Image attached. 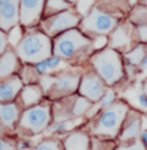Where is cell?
<instances>
[{
	"instance_id": "6da1fadb",
	"label": "cell",
	"mask_w": 147,
	"mask_h": 150,
	"mask_svg": "<svg viewBox=\"0 0 147 150\" xmlns=\"http://www.w3.org/2000/svg\"><path fill=\"white\" fill-rule=\"evenodd\" d=\"M17 54L26 63H39L52 55V45L48 35L33 33L22 38L17 45Z\"/></svg>"
},
{
	"instance_id": "7a4b0ae2",
	"label": "cell",
	"mask_w": 147,
	"mask_h": 150,
	"mask_svg": "<svg viewBox=\"0 0 147 150\" xmlns=\"http://www.w3.org/2000/svg\"><path fill=\"white\" fill-rule=\"evenodd\" d=\"M91 62L102 80L108 85L119 82L122 77V63L120 55L113 48H107L96 52L91 57Z\"/></svg>"
},
{
	"instance_id": "3957f363",
	"label": "cell",
	"mask_w": 147,
	"mask_h": 150,
	"mask_svg": "<svg viewBox=\"0 0 147 150\" xmlns=\"http://www.w3.org/2000/svg\"><path fill=\"white\" fill-rule=\"evenodd\" d=\"M128 115V106L122 102L113 103L107 107L104 112L98 119L96 125L94 127V133L102 136L115 137L119 133L121 124Z\"/></svg>"
},
{
	"instance_id": "277c9868",
	"label": "cell",
	"mask_w": 147,
	"mask_h": 150,
	"mask_svg": "<svg viewBox=\"0 0 147 150\" xmlns=\"http://www.w3.org/2000/svg\"><path fill=\"white\" fill-rule=\"evenodd\" d=\"M89 45H90V41L85 35H82L81 31L72 29V30L64 31L61 35L56 38L53 52L61 59H70L78 51H81V48L87 47Z\"/></svg>"
},
{
	"instance_id": "5b68a950",
	"label": "cell",
	"mask_w": 147,
	"mask_h": 150,
	"mask_svg": "<svg viewBox=\"0 0 147 150\" xmlns=\"http://www.w3.org/2000/svg\"><path fill=\"white\" fill-rule=\"evenodd\" d=\"M82 30L87 33H96V34H108L117 26V18L112 14H109L100 8H94L90 11L83 20L81 21Z\"/></svg>"
},
{
	"instance_id": "8992f818",
	"label": "cell",
	"mask_w": 147,
	"mask_h": 150,
	"mask_svg": "<svg viewBox=\"0 0 147 150\" xmlns=\"http://www.w3.org/2000/svg\"><path fill=\"white\" fill-rule=\"evenodd\" d=\"M50 107L48 106H35L26 110L22 114L20 125L30 131L31 133H40L50 124Z\"/></svg>"
},
{
	"instance_id": "52a82bcc",
	"label": "cell",
	"mask_w": 147,
	"mask_h": 150,
	"mask_svg": "<svg viewBox=\"0 0 147 150\" xmlns=\"http://www.w3.org/2000/svg\"><path fill=\"white\" fill-rule=\"evenodd\" d=\"M79 24V16L70 9H65L57 14H53L44 21V29L48 35H56L64 33L69 29L77 26Z\"/></svg>"
},
{
	"instance_id": "ba28073f",
	"label": "cell",
	"mask_w": 147,
	"mask_h": 150,
	"mask_svg": "<svg viewBox=\"0 0 147 150\" xmlns=\"http://www.w3.org/2000/svg\"><path fill=\"white\" fill-rule=\"evenodd\" d=\"M20 21V0H0V29L8 31Z\"/></svg>"
},
{
	"instance_id": "9c48e42d",
	"label": "cell",
	"mask_w": 147,
	"mask_h": 150,
	"mask_svg": "<svg viewBox=\"0 0 147 150\" xmlns=\"http://www.w3.org/2000/svg\"><path fill=\"white\" fill-rule=\"evenodd\" d=\"M46 0H20V21L25 26L39 21Z\"/></svg>"
},
{
	"instance_id": "30bf717a",
	"label": "cell",
	"mask_w": 147,
	"mask_h": 150,
	"mask_svg": "<svg viewBox=\"0 0 147 150\" xmlns=\"http://www.w3.org/2000/svg\"><path fill=\"white\" fill-rule=\"evenodd\" d=\"M79 93L82 97L87 98L89 100H99L102 96L106 93L104 83L102 79L95 74L90 73L82 77V81L79 85Z\"/></svg>"
},
{
	"instance_id": "8fae6325",
	"label": "cell",
	"mask_w": 147,
	"mask_h": 150,
	"mask_svg": "<svg viewBox=\"0 0 147 150\" xmlns=\"http://www.w3.org/2000/svg\"><path fill=\"white\" fill-rule=\"evenodd\" d=\"M79 83V76L73 73H65L55 79V81L48 91H51L52 97H64L72 94Z\"/></svg>"
},
{
	"instance_id": "7c38bea8",
	"label": "cell",
	"mask_w": 147,
	"mask_h": 150,
	"mask_svg": "<svg viewBox=\"0 0 147 150\" xmlns=\"http://www.w3.org/2000/svg\"><path fill=\"white\" fill-rule=\"evenodd\" d=\"M18 67V60L12 51H4L0 56V79L12 76Z\"/></svg>"
},
{
	"instance_id": "4fadbf2b",
	"label": "cell",
	"mask_w": 147,
	"mask_h": 150,
	"mask_svg": "<svg viewBox=\"0 0 147 150\" xmlns=\"http://www.w3.org/2000/svg\"><path fill=\"white\" fill-rule=\"evenodd\" d=\"M22 89V81L18 77L8 80L7 82L0 85V102H8L12 100Z\"/></svg>"
},
{
	"instance_id": "5bb4252c",
	"label": "cell",
	"mask_w": 147,
	"mask_h": 150,
	"mask_svg": "<svg viewBox=\"0 0 147 150\" xmlns=\"http://www.w3.org/2000/svg\"><path fill=\"white\" fill-rule=\"evenodd\" d=\"M112 48H126L130 43V29L126 28V25L119 26L115 31H112L111 39H109Z\"/></svg>"
},
{
	"instance_id": "9a60e30c",
	"label": "cell",
	"mask_w": 147,
	"mask_h": 150,
	"mask_svg": "<svg viewBox=\"0 0 147 150\" xmlns=\"http://www.w3.org/2000/svg\"><path fill=\"white\" fill-rule=\"evenodd\" d=\"M65 150H90V140L86 133L76 132L65 140Z\"/></svg>"
},
{
	"instance_id": "2e32d148",
	"label": "cell",
	"mask_w": 147,
	"mask_h": 150,
	"mask_svg": "<svg viewBox=\"0 0 147 150\" xmlns=\"http://www.w3.org/2000/svg\"><path fill=\"white\" fill-rule=\"evenodd\" d=\"M18 120V107L14 103L0 105V122L8 128H13V125Z\"/></svg>"
},
{
	"instance_id": "e0dca14e",
	"label": "cell",
	"mask_w": 147,
	"mask_h": 150,
	"mask_svg": "<svg viewBox=\"0 0 147 150\" xmlns=\"http://www.w3.org/2000/svg\"><path fill=\"white\" fill-rule=\"evenodd\" d=\"M141 134V119L137 115H130L128 119V124L125 125L122 133L120 136L121 141L135 140Z\"/></svg>"
},
{
	"instance_id": "ac0fdd59",
	"label": "cell",
	"mask_w": 147,
	"mask_h": 150,
	"mask_svg": "<svg viewBox=\"0 0 147 150\" xmlns=\"http://www.w3.org/2000/svg\"><path fill=\"white\" fill-rule=\"evenodd\" d=\"M61 67H64L61 57L55 55V56H50L48 59L37 63V72H39V73H42V74H47V73H50V72L56 71V69H59Z\"/></svg>"
},
{
	"instance_id": "d6986e66",
	"label": "cell",
	"mask_w": 147,
	"mask_h": 150,
	"mask_svg": "<svg viewBox=\"0 0 147 150\" xmlns=\"http://www.w3.org/2000/svg\"><path fill=\"white\" fill-rule=\"evenodd\" d=\"M21 98L25 106L37 105L40 100V98H42V90L35 85H29L22 90Z\"/></svg>"
},
{
	"instance_id": "ffe728a7",
	"label": "cell",
	"mask_w": 147,
	"mask_h": 150,
	"mask_svg": "<svg viewBox=\"0 0 147 150\" xmlns=\"http://www.w3.org/2000/svg\"><path fill=\"white\" fill-rule=\"evenodd\" d=\"M145 56H146V47L143 45L137 46V47L133 48L132 51H129V52L125 54L126 62H128L130 65H133V67L139 65Z\"/></svg>"
},
{
	"instance_id": "44dd1931",
	"label": "cell",
	"mask_w": 147,
	"mask_h": 150,
	"mask_svg": "<svg viewBox=\"0 0 147 150\" xmlns=\"http://www.w3.org/2000/svg\"><path fill=\"white\" fill-rule=\"evenodd\" d=\"M124 96L134 106L139 107L141 110H147V94L145 91H138L137 93V90H128Z\"/></svg>"
},
{
	"instance_id": "7402d4cb",
	"label": "cell",
	"mask_w": 147,
	"mask_h": 150,
	"mask_svg": "<svg viewBox=\"0 0 147 150\" xmlns=\"http://www.w3.org/2000/svg\"><path fill=\"white\" fill-rule=\"evenodd\" d=\"M90 107H91V103L89 102L87 98H85V97L77 98L73 105V108H72V116L78 117L81 115L85 114V112H87Z\"/></svg>"
},
{
	"instance_id": "603a6c76",
	"label": "cell",
	"mask_w": 147,
	"mask_h": 150,
	"mask_svg": "<svg viewBox=\"0 0 147 150\" xmlns=\"http://www.w3.org/2000/svg\"><path fill=\"white\" fill-rule=\"evenodd\" d=\"M82 123V119H76V120H63V122L57 123L51 128V132H56V133H65L74 128V127L79 125Z\"/></svg>"
},
{
	"instance_id": "cb8c5ba5",
	"label": "cell",
	"mask_w": 147,
	"mask_h": 150,
	"mask_svg": "<svg viewBox=\"0 0 147 150\" xmlns=\"http://www.w3.org/2000/svg\"><path fill=\"white\" fill-rule=\"evenodd\" d=\"M46 8H47V13L55 14V13L63 12L65 9H69V3L67 0H47Z\"/></svg>"
},
{
	"instance_id": "d4e9b609",
	"label": "cell",
	"mask_w": 147,
	"mask_h": 150,
	"mask_svg": "<svg viewBox=\"0 0 147 150\" xmlns=\"http://www.w3.org/2000/svg\"><path fill=\"white\" fill-rule=\"evenodd\" d=\"M95 1L96 0H77V12L85 17L91 11Z\"/></svg>"
},
{
	"instance_id": "484cf974",
	"label": "cell",
	"mask_w": 147,
	"mask_h": 150,
	"mask_svg": "<svg viewBox=\"0 0 147 150\" xmlns=\"http://www.w3.org/2000/svg\"><path fill=\"white\" fill-rule=\"evenodd\" d=\"M9 35H8V41L12 43L13 46H17L20 43V41L22 39V33H21V28L18 25H14L12 29H9Z\"/></svg>"
},
{
	"instance_id": "4316f807",
	"label": "cell",
	"mask_w": 147,
	"mask_h": 150,
	"mask_svg": "<svg viewBox=\"0 0 147 150\" xmlns=\"http://www.w3.org/2000/svg\"><path fill=\"white\" fill-rule=\"evenodd\" d=\"M115 99H116V94L112 90L106 91L100 98V107H106V108L109 107V106H112L115 103Z\"/></svg>"
},
{
	"instance_id": "83f0119b",
	"label": "cell",
	"mask_w": 147,
	"mask_h": 150,
	"mask_svg": "<svg viewBox=\"0 0 147 150\" xmlns=\"http://www.w3.org/2000/svg\"><path fill=\"white\" fill-rule=\"evenodd\" d=\"M34 150H60V145L55 140H46L42 141Z\"/></svg>"
},
{
	"instance_id": "f1b7e54d",
	"label": "cell",
	"mask_w": 147,
	"mask_h": 150,
	"mask_svg": "<svg viewBox=\"0 0 147 150\" xmlns=\"http://www.w3.org/2000/svg\"><path fill=\"white\" fill-rule=\"evenodd\" d=\"M107 43H108V38L104 34H102V35H99L94 41L93 47H94V50H102V48H104L106 46H107Z\"/></svg>"
},
{
	"instance_id": "f546056e",
	"label": "cell",
	"mask_w": 147,
	"mask_h": 150,
	"mask_svg": "<svg viewBox=\"0 0 147 150\" xmlns=\"http://www.w3.org/2000/svg\"><path fill=\"white\" fill-rule=\"evenodd\" d=\"M55 81V79L52 77L47 76V74H44V76L42 77V86H43V91H48L51 89V86H52V83Z\"/></svg>"
},
{
	"instance_id": "4dcf8cb0",
	"label": "cell",
	"mask_w": 147,
	"mask_h": 150,
	"mask_svg": "<svg viewBox=\"0 0 147 150\" xmlns=\"http://www.w3.org/2000/svg\"><path fill=\"white\" fill-rule=\"evenodd\" d=\"M117 150H146V148L142 142L137 141V142H134L133 145H130V146H120Z\"/></svg>"
},
{
	"instance_id": "1f68e13d",
	"label": "cell",
	"mask_w": 147,
	"mask_h": 150,
	"mask_svg": "<svg viewBox=\"0 0 147 150\" xmlns=\"http://www.w3.org/2000/svg\"><path fill=\"white\" fill-rule=\"evenodd\" d=\"M0 150H16V145L11 141L0 140Z\"/></svg>"
},
{
	"instance_id": "d6a6232c",
	"label": "cell",
	"mask_w": 147,
	"mask_h": 150,
	"mask_svg": "<svg viewBox=\"0 0 147 150\" xmlns=\"http://www.w3.org/2000/svg\"><path fill=\"white\" fill-rule=\"evenodd\" d=\"M5 47H7V37H5L4 31L0 29V55L5 51Z\"/></svg>"
},
{
	"instance_id": "836d02e7",
	"label": "cell",
	"mask_w": 147,
	"mask_h": 150,
	"mask_svg": "<svg viewBox=\"0 0 147 150\" xmlns=\"http://www.w3.org/2000/svg\"><path fill=\"white\" fill-rule=\"evenodd\" d=\"M138 33H139V38L146 42L147 41V24L138 25Z\"/></svg>"
},
{
	"instance_id": "e575fe53",
	"label": "cell",
	"mask_w": 147,
	"mask_h": 150,
	"mask_svg": "<svg viewBox=\"0 0 147 150\" xmlns=\"http://www.w3.org/2000/svg\"><path fill=\"white\" fill-rule=\"evenodd\" d=\"M141 69H142L145 73H147V55L145 57H143V60H142V63H141Z\"/></svg>"
},
{
	"instance_id": "d590c367",
	"label": "cell",
	"mask_w": 147,
	"mask_h": 150,
	"mask_svg": "<svg viewBox=\"0 0 147 150\" xmlns=\"http://www.w3.org/2000/svg\"><path fill=\"white\" fill-rule=\"evenodd\" d=\"M142 141H143V144H146L147 145V129L142 132Z\"/></svg>"
},
{
	"instance_id": "8d00e7d4",
	"label": "cell",
	"mask_w": 147,
	"mask_h": 150,
	"mask_svg": "<svg viewBox=\"0 0 147 150\" xmlns=\"http://www.w3.org/2000/svg\"><path fill=\"white\" fill-rule=\"evenodd\" d=\"M141 3H142L143 5H146V7H147V0H141Z\"/></svg>"
},
{
	"instance_id": "74e56055",
	"label": "cell",
	"mask_w": 147,
	"mask_h": 150,
	"mask_svg": "<svg viewBox=\"0 0 147 150\" xmlns=\"http://www.w3.org/2000/svg\"><path fill=\"white\" fill-rule=\"evenodd\" d=\"M68 3H74V1H77V0H67Z\"/></svg>"
},
{
	"instance_id": "f35d334b",
	"label": "cell",
	"mask_w": 147,
	"mask_h": 150,
	"mask_svg": "<svg viewBox=\"0 0 147 150\" xmlns=\"http://www.w3.org/2000/svg\"><path fill=\"white\" fill-rule=\"evenodd\" d=\"M0 134H1V124H0Z\"/></svg>"
},
{
	"instance_id": "ab89813d",
	"label": "cell",
	"mask_w": 147,
	"mask_h": 150,
	"mask_svg": "<svg viewBox=\"0 0 147 150\" xmlns=\"http://www.w3.org/2000/svg\"><path fill=\"white\" fill-rule=\"evenodd\" d=\"M21 150H29V149H27V148H24V149H22V148H21Z\"/></svg>"
}]
</instances>
